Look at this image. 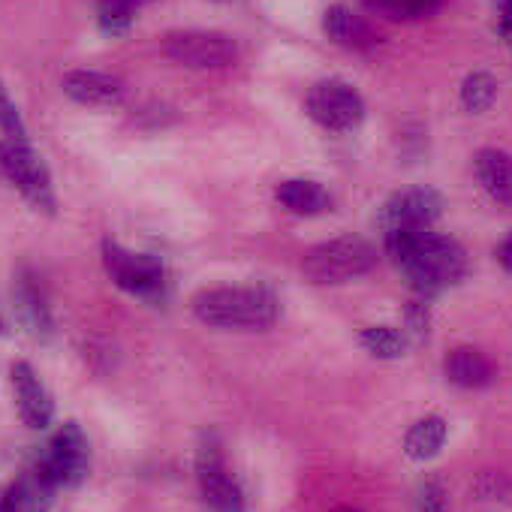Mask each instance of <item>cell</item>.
Here are the masks:
<instances>
[{"label": "cell", "instance_id": "1", "mask_svg": "<svg viewBox=\"0 0 512 512\" xmlns=\"http://www.w3.org/2000/svg\"><path fill=\"white\" fill-rule=\"evenodd\" d=\"M383 244L389 260L422 299L440 296L467 275V253L449 235H437L431 229H404L386 232Z\"/></svg>", "mask_w": 512, "mask_h": 512}, {"label": "cell", "instance_id": "2", "mask_svg": "<svg viewBox=\"0 0 512 512\" xmlns=\"http://www.w3.org/2000/svg\"><path fill=\"white\" fill-rule=\"evenodd\" d=\"M190 311L202 326L266 332L281 317V302L269 287H208L190 299Z\"/></svg>", "mask_w": 512, "mask_h": 512}, {"label": "cell", "instance_id": "3", "mask_svg": "<svg viewBox=\"0 0 512 512\" xmlns=\"http://www.w3.org/2000/svg\"><path fill=\"white\" fill-rule=\"evenodd\" d=\"M377 266V250L371 241L359 238V235H341V238H329L317 247H311L302 256V272L311 284L320 287H335V284H347L356 281L362 275H368Z\"/></svg>", "mask_w": 512, "mask_h": 512}, {"label": "cell", "instance_id": "4", "mask_svg": "<svg viewBox=\"0 0 512 512\" xmlns=\"http://www.w3.org/2000/svg\"><path fill=\"white\" fill-rule=\"evenodd\" d=\"M103 266H106V275L115 281V287H121L130 296L157 302L166 293V269L151 253H139V250H130L124 244L106 238L103 241Z\"/></svg>", "mask_w": 512, "mask_h": 512}, {"label": "cell", "instance_id": "5", "mask_svg": "<svg viewBox=\"0 0 512 512\" xmlns=\"http://www.w3.org/2000/svg\"><path fill=\"white\" fill-rule=\"evenodd\" d=\"M37 470L61 491V488H79L88 479L91 470V443L79 422H64L49 437L46 452L37 461Z\"/></svg>", "mask_w": 512, "mask_h": 512}, {"label": "cell", "instance_id": "6", "mask_svg": "<svg viewBox=\"0 0 512 512\" xmlns=\"http://www.w3.org/2000/svg\"><path fill=\"white\" fill-rule=\"evenodd\" d=\"M0 172H4L16 190L46 214H55L58 199H55V184L46 160L31 148V142H10L0 139Z\"/></svg>", "mask_w": 512, "mask_h": 512}, {"label": "cell", "instance_id": "7", "mask_svg": "<svg viewBox=\"0 0 512 512\" xmlns=\"http://www.w3.org/2000/svg\"><path fill=\"white\" fill-rule=\"evenodd\" d=\"M196 482L208 512H244V494L226 467L223 443L214 431H202L196 446Z\"/></svg>", "mask_w": 512, "mask_h": 512}, {"label": "cell", "instance_id": "8", "mask_svg": "<svg viewBox=\"0 0 512 512\" xmlns=\"http://www.w3.org/2000/svg\"><path fill=\"white\" fill-rule=\"evenodd\" d=\"M163 55L187 70H226L238 61V46L220 31H169Z\"/></svg>", "mask_w": 512, "mask_h": 512}, {"label": "cell", "instance_id": "9", "mask_svg": "<svg viewBox=\"0 0 512 512\" xmlns=\"http://www.w3.org/2000/svg\"><path fill=\"white\" fill-rule=\"evenodd\" d=\"M308 115L332 133H353L365 121V100L362 94L344 79H323L305 97Z\"/></svg>", "mask_w": 512, "mask_h": 512}, {"label": "cell", "instance_id": "10", "mask_svg": "<svg viewBox=\"0 0 512 512\" xmlns=\"http://www.w3.org/2000/svg\"><path fill=\"white\" fill-rule=\"evenodd\" d=\"M443 214V196L434 187H407L392 193L380 214L377 226L386 232H404V229H431Z\"/></svg>", "mask_w": 512, "mask_h": 512}, {"label": "cell", "instance_id": "11", "mask_svg": "<svg viewBox=\"0 0 512 512\" xmlns=\"http://www.w3.org/2000/svg\"><path fill=\"white\" fill-rule=\"evenodd\" d=\"M10 383H13L16 410H19L22 422L31 431H46L55 419V404H52V395H49L46 383L40 380V374L28 362H13Z\"/></svg>", "mask_w": 512, "mask_h": 512}, {"label": "cell", "instance_id": "12", "mask_svg": "<svg viewBox=\"0 0 512 512\" xmlns=\"http://www.w3.org/2000/svg\"><path fill=\"white\" fill-rule=\"evenodd\" d=\"M13 308H16V317H19L22 329L31 338L49 341L55 335V320H52L49 299H46L37 275L28 272V269H22L16 275V284H13Z\"/></svg>", "mask_w": 512, "mask_h": 512}, {"label": "cell", "instance_id": "13", "mask_svg": "<svg viewBox=\"0 0 512 512\" xmlns=\"http://www.w3.org/2000/svg\"><path fill=\"white\" fill-rule=\"evenodd\" d=\"M61 91L82 103V106H94V109H115L124 103L127 88L118 76L100 73V70H70L61 79Z\"/></svg>", "mask_w": 512, "mask_h": 512}, {"label": "cell", "instance_id": "14", "mask_svg": "<svg viewBox=\"0 0 512 512\" xmlns=\"http://www.w3.org/2000/svg\"><path fill=\"white\" fill-rule=\"evenodd\" d=\"M323 31L326 37L341 46V49H350V52H371L380 46V34L371 28V22L365 16H359L353 7L347 4H332L326 13H323Z\"/></svg>", "mask_w": 512, "mask_h": 512}, {"label": "cell", "instance_id": "15", "mask_svg": "<svg viewBox=\"0 0 512 512\" xmlns=\"http://www.w3.org/2000/svg\"><path fill=\"white\" fill-rule=\"evenodd\" d=\"M443 374L458 389H485L497 380V368H494L491 356L482 353L479 347H470V344L452 347L446 353Z\"/></svg>", "mask_w": 512, "mask_h": 512}, {"label": "cell", "instance_id": "16", "mask_svg": "<svg viewBox=\"0 0 512 512\" xmlns=\"http://www.w3.org/2000/svg\"><path fill=\"white\" fill-rule=\"evenodd\" d=\"M55 485L34 467L31 473L13 479L0 494V512H49L55 500Z\"/></svg>", "mask_w": 512, "mask_h": 512}, {"label": "cell", "instance_id": "17", "mask_svg": "<svg viewBox=\"0 0 512 512\" xmlns=\"http://www.w3.org/2000/svg\"><path fill=\"white\" fill-rule=\"evenodd\" d=\"M275 199L290 214H299V217H317V214H326L332 208V193L320 181H311V178L281 181L275 190Z\"/></svg>", "mask_w": 512, "mask_h": 512}, {"label": "cell", "instance_id": "18", "mask_svg": "<svg viewBox=\"0 0 512 512\" xmlns=\"http://www.w3.org/2000/svg\"><path fill=\"white\" fill-rule=\"evenodd\" d=\"M473 166H476V178H479L482 190L494 202L512 208V157L497 148H482L476 154Z\"/></svg>", "mask_w": 512, "mask_h": 512}, {"label": "cell", "instance_id": "19", "mask_svg": "<svg viewBox=\"0 0 512 512\" xmlns=\"http://www.w3.org/2000/svg\"><path fill=\"white\" fill-rule=\"evenodd\" d=\"M449 437V425L443 416H422L410 425L404 437V455L410 461H431Z\"/></svg>", "mask_w": 512, "mask_h": 512}, {"label": "cell", "instance_id": "20", "mask_svg": "<svg viewBox=\"0 0 512 512\" xmlns=\"http://www.w3.org/2000/svg\"><path fill=\"white\" fill-rule=\"evenodd\" d=\"M359 4L389 22H422L443 10L446 0H359Z\"/></svg>", "mask_w": 512, "mask_h": 512}, {"label": "cell", "instance_id": "21", "mask_svg": "<svg viewBox=\"0 0 512 512\" xmlns=\"http://www.w3.org/2000/svg\"><path fill=\"white\" fill-rule=\"evenodd\" d=\"M359 344L365 347V353H368V356L383 359V362L401 359V356L407 353V347H410V341H407L404 329L398 332L395 326H368V329H362Z\"/></svg>", "mask_w": 512, "mask_h": 512}, {"label": "cell", "instance_id": "22", "mask_svg": "<svg viewBox=\"0 0 512 512\" xmlns=\"http://www.w3.org/2000/svg\"><path fill=\"white\" fill-rule=\"evenodd\" d=\"M461 106L470 112V115H482V112H488L491 106H494V100H497V79L491 76V73H482V70H476V73H470L464 82H461Z\"/></svg>", "mask_w": 512, "mask_h": 512}, {"label": "cell", "instance_id": "23", "mask_svg": "<svg viewBox=\"0 0 512 512\" xmlns=\"http://www.w3.org/2000/svg\"><path fill=\"white\" fill-rule=\"evenodd\" d=\"M0 136L10 139V142H28L25 118H22L19 106L13 103V97H10L4 82H0Z\"/></svg>", "mask_w": 512, "mask_h": 512}, {"label": "cell", "instance_id": "24", "mask_svg": "<svg viewBox=\"0 0 512 512\" xmlns=\"http://www.w3.org/2000/svg\"><path fill=\"white\" fill-rule=\"evenodd\" d=\"M428 332H431V308H428V299L416 296L404 308V335L410 344H422L428 341Z\"/></svg>", "mask_w": 512, "mask_h": 512}, {"label": "cell", "instance_id": "25", "mask_svg": "<svg viewBox=\"0 0 512 512\" xmlns=\"http://www.w3.org/2000/svg\"><path fill=\"white\" fill-rule=\"evenodd\" d=\"M133 22H136L133 10H124V7H100L97 10V28L109 40L127 37L133 31Z\"/></svg>", "mask_w": 512, "mask_h": 512}, {"label": "cell", "instance_id": "26", "mask_svg": "<svg viewBox=\"0 0 512 512\" xmlns=\"http://www.w3.org/2000/svg\"><path fill=\"white\" fill-rule=\"evenodd\" d=\"M416 512H449V494L437 476H428L416 488Z\"/></svg>", "mask_w": 512, "mask_h": 512}, {"label": "cell", "instance_id": "27", "mask_svg": "<svg viewBox=\"0 0 512 512\" xmlns=\"http://www.w3.org/2000/svg\"><path fill=\"white\" fill-rule=\"evenodd\" d=\"M509 488V482L500 476V473H482L479 476V482H476V494H479V500H497V497H503V491Z\"/></svg>", "mask_w": 512, "mask_h": 512}, {"label": "cell", "instance_id": "28", "mask_svg": "<svg viewBox=\"0 0 512 512\" xmlns=\"http://www.w3.org/2000/svg\"><path fill=\"white\" fill-rule=\"evenodd\" d=\"M497 4V28L500 34L512 37V0H494Z\"/></svg>", "mask_w": 512, "mask_h": 512}, {"label": "cell", "instance_id": "29", "mask_svg": "<svg viewBox=\"0 0 512 512\" xmlns=\"http://www.w3.org/2000/svg\"><path fill=\"white\" fill-rule=\"evenodd\" d=\"M497 263L503 266V269H509L512 272V232L500 241V247H497Z\"/></svg>", "mask_w": 512, "mask_h": 512}, {"label": "cell", "instance_id": "30", "mask_svg": "<svg viewBox=\"0 0 512 512\" xmlns=\"http://www.w3.org/2000/svg\"><path fill=\"white\" fill-rule=\"evenodd\" d=\"M100 7H124V10H139V7H145V4H151V0H97Z\"/></svg>", "mask_w": 512, "mask_h": 512}, {"label": "cell", "instance_id": "31", "mask_svg": "<svg viewBox=\"0 0 512 512\" xmlns=\"http://www.w3.org/2000/svg\"><path fill=\"white\" fill-rule=\"evenodd\" d=\"M335 512H359V509H350V506H344V509H335Z\"/></svg>", "mask_w": 512, "mask_h": 512}, {"label": "cell", "instance_id": "32", "mask_svg": "<svg viewBox=\"0 0 512 512\" xmlns=\"http://www.w3.org/2000/svg\"><path fill=\"white\" fill-rule=\"evenodd\" d=\"M7 329H4V317H0V335H4Z\"/></svg>", "mask_w": 512, "mask_h": 512}]
</instances>
